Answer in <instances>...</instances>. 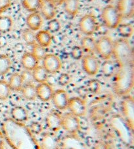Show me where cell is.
<instances>
[{"instance_id":"23","label":"cell","mask_w":134,"mask_h":149,"mask_svg":"<svg viewBox=\"0 0 134 149\" xmlns=\"http://www.w3.org/2000/svg\"><path fill=\"white\" fill-rule=\"evenodd\" d=\"M64 9L69 16L75 17L79 9V0H64Z\"/></svg>"},{"instance_id":"26","label":"cell","mask_w":134,"mask_h":149,"mask_svg":"<svg viewBox=\"0 0 134 149\" xmlns=\"http://www.w3.org/2000/svg\"><path fill=\"white\" fill-rule=\"evenodd\" d=\"M22 94L25 99L30 101L34 100L37 97L36 87L32 84H27L23 86L21 89Z\"/></svg>"},{"instance_id":"24","label":"cell","mask_w":134,"mask_h":149,"mask_svg":"<svg viewBox=\"0 0 134 149\" xmlns=\"http://www.w3.org/2000/svg\"><path fill=\"white\" fill-rule=\"evenodd\" d=\"M8 84L11 90L15 91H21L22 87L24 86V80L22 75L19 73L13 74L10 78Z\"/></svg>"},{"instance_id":"17","label":"cell","mask_w":134,"mask_h":149,"mask_svg":"<svg viewBox=\"0 0 134 149\" xmlns=\"http://www.w3.org/2000/svg\"><path fill=\"white\" fill-rule=\"evenodd\" d=\"M39 9L41 14L46 20L53 19L56 15V6L49 0H42Z\"/></svg>"},{"instance_id":"9","label":"cell","mask_w":134,"mask_h":149,"mask_svg":"<svg viewBox=\"0 0 134 149\" xmlns=\"http://www.w3.org/2000/svg\"><path fill=\"white\" fill-rule=\"evenodd\" d=\"M122 110L124 120L129 127L133 132L134 122V101L131 97H127L122 102Z\"/></svg>"},{"instance_id":"40","label":"cell","mask_w":134,"mask_h":149,"mask_svg":"<svg viewBox=\"0 0 134 149\" xmlns=\"http://www.w3.org/2000/svg\"><path fill=\"white\" fill-rule=\"evenodd\" d=\"M69 81H70V78H69L68 74H61L60 78H59V83H60V85H62V86L67 85L69 83Z\"/></svg>"},{"instance_id":"10","label":"cell","mask_w":134,"mask_h":149,"mask_svg":"<svg viewBox=\"0 0 134 149\" xmlns=\"http://www.w3.org/2000/svg\"><path fill=\"white\" fill-rule=\"evenodd\" d=\"M43 66L48 73L55 74L60 70L61 62L55 54H47L43 58Z\"/></svg>"},{"instance_id":"43","label":"cell","mask_w":134,"mask_h":149,"mask_svg":"<svg viewBox=\"0 0 134 149\" xmlns=\"http://www.w3.org/2000/svg\"><path fill=\"white\" fill-rule=\"evenodd\" d=\"M49 1L51 2V3H52L54 5H55V6H56L63 3L64 0H49Z\"/></svg>"},{"instance_id":"37","label":"cell","mask_w":134,"mask_h":149,"mask_svg":"<svg viewBox=\"0 0 134 149\" xmlns=\"http://www.w3.org/2000/svg\"><path fill=\"white\" fill-rule=\"evenodd\" d=\"M83 52L84 51L81 47H79V46H74L71 49V55L74 59L79 60V59H81L83 56Z\"/></svg>"},{"instance_id":"27","label":"cell","mask_w":134,"mask_h":149,"mask_svg":"<svg viewBox=\"0 0 134 149\" xmlns=\"http://www.w3.org/2000/svg\"><path fill=\"white\" fill-rule=\"evenodd\" d=\"M96 42L94 38L90 36H86L82 38L81 40L82 49L83 51H86L87 53H92L96 51Z\"/></svg>"},{"instance_id":"2","label":"cell","mask_w":134,"mask_h":149,"mask_svg":"<svg viewBox=\"0 0 134 149\" xmlns=\"http://www.w3.org/2000/svg\"><path fill=\"white\" fill-rule=\"evenodd\" d=\"M134 83L133 65H126L118 66L115 73L113 89L118 96H124L131 91Z\"/></svg>"},{"instance_id":"12","label":"cell","mask_w":134,"mask_h":149,"mask_svg":"<svg viewBox=\"0 0 134 149\" xmlns=\"http://www.w3.org/2000/svg\"><path fill=\"white\" fill-rule=\"evenodd\" d=\"M82 68L88 75H96L99 69V61L95 56L87 55L82 58Z\"/></svg>"},{"instance_id":"6","label":"cell","mask_w":134,"mask_h":149,"mask_svg":"<svg viewBox=\"0 0 134 149\" xmlns=\"http://www.w3.org/2000/svg\"><path fill=\"white\" fill-rule=\"evenodd\" d=\"M96 51L104 60H109L113 52V42L109 37L103 36L96 42Z\"/></svg>"},{"instance_id":"8","label":"cell","mask_w":134,"mask_h":149,"mask_svg":"<svg viewBox=\"0 0 134 149\" xmlns=\"http://www.w3.org/2000/svg\"><path fill=\"white\" fill-rule=\"evenodd\" d=\"M81 127L79 117L71 113H68L62 116L61 128L70 134L74 135L78 133Z\"/></svg>"},{"instance_id":"5","label":"cell","mask_w":134,"mask_h":149,"mask_svg":"<svg viewBox=\"0 0 134 149\" xmlns=\"http://www.w3.org/2000/svg\"><path fill=\"white\" fill-rule=\"evenodd\" d=\"M111 125L113 129L117 131V132L120 135L121 138L126 142L128 141L130 143L132 141L133 131L129 127L127 122L122 118L119 116L114 117L112 118Z\"/></svg>"},{"instance_id":"7","label":"cell","mask_w":134,"mask_h":149,"mask_svg":"<svg viewBox=\"0 0 134 149\" xmlns=\"http://www.w3.org/2000/svg\"><path fill=\"white\" fill-rule=\"evenodd\" d=\"M81 32L86 36H92L96 31L97 23L96 18L92 14H87L82 17L79 23Z\"/></svg>"},{"instance_id":"38","label":"cell","mask_w":134,"mask_h":149,"mask_svg":"<svg viewBox=\"0 0 134 149\" xmlns=\"http://www.w3.org/2000/svg\"><path fill=\"white\" fill-rule=\"evenodd\" d=\"M11 0H0V15L11 6Z\"/></svg>"},{"instance_id":"31","label":"cell","mask_w":134,"mask_h":149,"mask_svg":"<svg viewBox=\"0 0 134 149\" xmlns=\"http://www.w3.org/2000/svg\"><path fill=\"white\" fill-rule=\"evenodd\" d=\"M42 0H22V6L27 11L36 12L39 9Z\"/></svg>"},{"instance_id":"22","label":"cell","mask_w":134,"mask_h":149,"mask_svg":"<svg viewBox=\"0 0 134 149\" xmlns=\"http://www.w3.org/2000/svg\"><path fill=\"white\" fill-rule=\"evenodd\" d=\"M11 116L12 120L20 123L26 122L28 118L26 110L20 106L15 107L11 110Z\"/></svg>"},{"instance_id":"25","label":"cell","mask_w":134,"mask_h":149,"mask_svg":"<svg viewBox=\"0 0 134 149\" xmlns=\"http://www.w3.org/2000/svg\"><path fill=\"white\" fill-rule=\"evenodd\" d=\"M48 72L43 66H37L33 70V79L38 83H43L47 81L48 78Z\"/></svg>"},{"instance_id":"18","label":"cell","mask_w":134,"mask_h":149,"mask_svg":"<svg viewBox=\"0 0 134 149\" xmlns=\"http://www.w3.org/2000/svg\"><path fill=\"white\" fill-rule=\"evenodd\" d=\"M21 63L26 70L33 71L39 66V60L32 53H26L22 56Z\"/></svg>"},{"instance_id":"13","label":"cell","mask_w":134,"mask_h":149,"mask_svg":"<svg viewBox=\"0 0 134 149\" xmlns=\"http://www.w3.org/2000/svg\"><path fill=\"white\" fill-rule=\"evenodd\" d=\"M116 8L122 19L132 18L134 13V0H119Z\"/></svg>"},{"instance_id":"21","label":"cell","mask_w":134,"mask_h":149,"mask_svg":"<svg viewBox=\"0 0 134 149\" xmlns=\"http://www.w3.org/2000/svg\"><path fill=\"white\" fill-rule=\"evenodd\" d=\"M40 146L41 149H59L57 139L55 135L50 133L44 135Z\"/></svg>"},{"instance_id":"39","label":"cell","mask_w":134,"mask_h":149,"mask_svg":"<svg viewBox=\"0 0 134 149\" xmlns=\"http://www.w3.org/2000/svg\"><path fill=\"white\" fill-rule=\"evenodd\" d=\"M88 88L92 92H96L99 88V84L97 81H91L88 84Z\"/></svg>"},{"instance_id":"29","label":"cell","mask_w":134,"mask_h":149,"mask_svg":"<svg viewBox=\"0 0 134 149\" xmlns=\"http://www.w3.org/2000/svg\"><path fill=\"white\" fill-rule=\"evenodd\" d=\"M118 33L122 38H130L133 34V30L132 26L130 24H120L118 26Z\"/></svg>"},{"instance_id":"41","label":"cell","mask_w":134,"mask_h":149,"mask_svg":"<svg viewBox=\"0 0 134 149\" xmlns=\"http://www.w3.org/2000/svg\"><path fill=\"white\" fill-rule=\"evenodd\" d=\"M94 149H109V148H108V146L106 143L100 141V142H98L96 144Z\"/></svg>"},{"instance_id":"15","label":"cell","mask_w":134,"mask_h":149,"mask_svg":"<svg viewBox=\"0 0 134 149\" xmlns=\"http://www.w3.org/2000/svg\"><path fill=\"white\" fill-rule=\"evenodd\" d=\"M53 104L59 110H64L68 108L69 97L68 93L63 89H58L54 91L52 99Z\"/></svg>"},{"instance_id":"4","label":"cell","mask_w":134,"mask_h":149,"mask_svg":"<svg viewBox=\"0 0 134 149\" xmlns=\"http://www.w3.org/2000/svg\"><path fill=\"white\" fill-rule=\"evenodd\" d=\"M102 17L105 26L111 29L117 28L122 20L117 8L111 5H109L103 9Z\"/></svg>"},{"instance_id":"32","label":"cell","mask_w":134,"mask_h":149,"mask_svg":"<svg viewBox=\"0 0 134 149\" xmlns=\"http://www.w3.org/2000/svg\"><path fill=\"white\" fill-rule=\"evenodd\" d=\"M23 39L28 44L31 45H34L37 43L36 42V34L35 32L30 29H26L22 33Z\"/></svg>"},{"instance_id":"35","label":"cell","mask_w":134,"mask_h":149,"mask_svg":"<svg viewBox=\"0 0 134 149\" xmlns=\"http://www.w3.org/2000/svg\"><path fill=\"white\" fill-rule=\"evenodd\" d=\"M32 53L39 61L45 57V56L47 55V51H46L45 47H43L42 46L37 44V43H36L34 45H33Z\"/></svg>"},{"instance_id":"33","label":"cell","mask_w":134,"mask_h":149,"mask_svg":"<svg viewBox=\"0 0 134 149\" xmlns=\"http://www.w3.org/2000/svg\"><path fill=\"white\" fill-rule=\"evenodd\" d=\"M11 89L7 81L0 80V99L6 100L11 94Z\"/></svg>"},{"instance_id":"14","label":"cell","mask_w":134,"mask_h":149,"mask_svg":"<svg viewBox=\"0 0 134 149\" xmlns=\"http://www.w3.org/2000/svg\"><path fill=\"white\" fill-rule=\"evenodd\" d=\"M61 122H62V116L56 110H52L50 112L46 118V124L47 125V127L53 132H57L61 129Z\"/></svg>"},{"instance_id":"16","label":"cell","mask_w":134,"mask_h":149,"mask_svg":"<svg viewBox=\"0 0 134 149\" xmlns=\"http://www.w3.org/2000/svg\"><path fill=\"white\" fill-rule=\"evenodd\" d=\"M54 91L52 87L47 82L39 83L36 87V94L40 100L44 102H47L52 99Z\"/></svg>"},{"instance_id":"19","label":"cell","mask_w":134,"mask_h":149,"mask_svg":"<svg viewBox=\"0 0 134 149\" xmlns=\"http://www.w3.org/2000/svg\"><path fill=\"white\" fill-rule=\"evenodd\" d=\"M26 23L29 29L32 31H37L43 24V19L37 12H33L27 17Z\"/></svg>"},{"instance_id":"42","label":"cell","mask_w":134,"mask_h":149,"mask_svg":"<svg viewBox=\"0 0 134 149\" xmlns=\"http://www.w3.org/2000/svg\"><path fill=\"white\" fill-rule=\"evenodd\" d=\"M4 136L1 131H0V149H4Z\"/></svg>"},{"instance_id":"36","label":"cell","mask_w":134,"mask_h":149,"mask_svg":"<svg viewBox=\"0 0 134 149\" xmlns=\"http://www.w3.org/2000/svg\"><path fill=\"white\" fill-rule=\"evenodd\" d=\"M48 30L50 32L56 33L58 32L61 28V25L60 22L57 19H51L48 21Z\"/></svg>"},{"instance_id":"28","label":"cell","mask_w":134,"mask_h":149,"mask_svg":"<svg viewBox=\"0 0 134 149\" xmlns=\"http://www.w3.org/2000/svg\"><path fill=\"white\" fill-rule=\"evenodd\" d=\"M11 67V61L8 56L0 55V76H3L9 71Z\"/></svg>"},{"instance_id":"20","label":"cell","mask_w":134,"mask_h":149,"mask_svg":"<svg viewBox=\"0 0 134 149\" xmlns=\"http://www.w3.org/2000/svg\"><path fill=\"white\" fill-rule=\"evenodd\" d=\"M52 41L51 33L47 30H42L36 34V42L43 47H48Z\"/></svg>"},{"instance_id":"34","label":"cell","mask_w":134,"mask_h":149,"mask_svg":"<svg viewBox=\"0 0 134 149\" xmlns=\"http://www.w3.org/2000/svg\"><path fill=\"white\" fill-rule=\"evenodd\" d=\"M115 65L112 61L109 60H106L105 62L103 64L102 72L105 76L109 77L112 76L115 72Z\"/></svg>"},{"instance_id":"30","label":"cell","mask_w":134,"mask_h":149,"mask_svg":"<svg viewBox=\"0 0 134 149\" xmlns=\"http://www.w3.org/2000/svg\"><path fill=\"white\" fill-rule=\"evenodd\" d=\"M12 26V20L8 16L0 15V32L7 33L11 30Z\"/></svg>"},{"instance_id":"3","label":"cell","mask_w":134,"mask_h":149,"mask_svg":"<svg viewBox=\"0 0 134 149\" xmlns=\"http://www.w3.org/2000/svg\"><path fill=\"white\" fill-rule=\"evenodd\" d=\"M113 55L118 66L133 65V49L127 39L120 38L113 42Z\"/></svg>"},{"instance_id":"1","label":"cell","mask_w":134,"mask_h":149,"mask_svg":"<svg viewBox=\"0 0 134 149\" xmlns=\"http://www.w3.org/2000/svg\"><path fill=\"white\" fill-rule=\"evenodd\" d=\"M3 136L13 149H41L29 128L12 119H7L2 125Z\"/></svg>"},{"instance_id":"11","label":"cell","mask_w":134,"mask_h":149,"mask_svg":"<svg viewBox=\"0 0 134 149\" xmlns=\"http://www.w3.org/2000/svg\"><path fill=\"white\" fill-rule=\"evenodd\" d=\"M68 108L71 114L77 117L83 116L86 112V102L79 97H73L69 99Z\"/></svg>"}]
</instances>
